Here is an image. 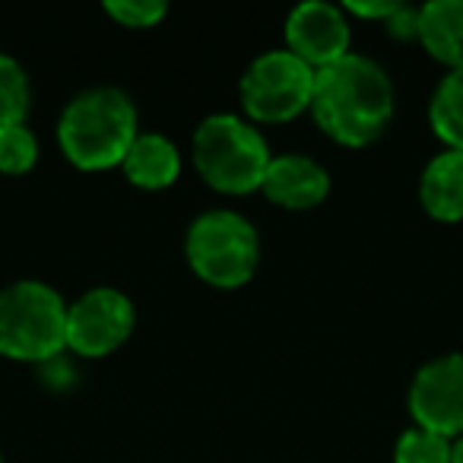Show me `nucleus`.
<instances>
[{
    "label": "nucleus",
    "instance_id": "obj_12",
    "mask_svg": "<svg viewBox=\"0 0 463 463\" xmlns=\"http://www.w3.org/2000/svg\"><path fill=\"white\" fill-rule=\"evenodd\" d=\"M419 203L435 222H463V153L441 149L419 175Z\"/></svg>",
    "mask_w": 463,
    "mask_h": 463
},
{
    "label": "nucleus",
    "instance_id": "obj_8",
    "mask_svg": "<svg viewBox=\"0 0 463 463\" xmlns=\"http://www.w3.org/2000/svg\"><path fill=\"white\" fill-rule=\"evenodd\" d=\"M412 425L444 438L463 435V353H441L416 368L406 391Z\"/></svg>",
    "mask_w": 463,
    "mask_h": 463
},
{
    "label": "nucleus",
    "instance_id": "obj_18",
    "mask_svg": "<svg viewBox=\"0 0 463 463\" xmlns=\"http://www.w3.org/2000/svg\"><path fill=\"white\" fill-rule=\"evenodd\" d=\"M102 14L121 29L143 33V29L162 26V20L168 16V4L165 0H105Z\"/></svg>",
    "mask_w": 463,
    "mask_h": 463
},
{
    "label": "nucleus",
    "instance_id": "obj_1",
    "mask_svg": "<svg viewBox=\"0 0 463 463\" xmlns=\"http://www.w3.org/2000/svg\"><path fill=\"white\" fill-rule=\"evenodd\" d=\"M308 115L324 137L349 149L378 143L397 115V90L381 61L349 52L336 64L317 71Z\"/></svg>",
    "mask_w": 463,
    "mask_h": 463
},
{
    "label": "nucleus",
    "instance_id": "obj_22",
    "mask_svg": "<svg viewBox=\"0 0 463 463\" xmlns=\"http://www.w3.org/2000/svg\"><path fill=\"white\" fill-rule=\"evenodd\" d=\"M0 463H4V454H0Z\"/></svg>",
    "mask_w": 463,
    "mask_h": 463
},
{
    "label": "nucleus",
    "instance_id": "obj_7",
    "mask_svg": "<svg viewBox=\"0 0 463 463\" xmlns=\"http://www.w3.org/2000/svg\"><path fill=\"white\" fill-rule=\"evenodd\" d=\"M134 327V298L115 286H92L67 302V349L80 359H105L118 353Z\"/></svg>",
    "mask_w": 463,
    "mask_h": 463
},
{
    "label": "nucleus",
    "instance_id": "obj_13",
    "mask_svg": "<svg viewBox=\"0 0 463 463\" xmlns=\"http://www.w3.org/2000/svg\"><path fill=\"white\" fill-rule=\"evenodd\" d=\"M416 42L448 71H463V0H429L419 7Z\"/></svg>",
    "mask_w": 463,
    "mask_h": 463
},
{
    "label": "nucleus",
    "instance_id": "obj_3",
    "mask_svg": "<svg viewBox=\"0 0 463 463\" xmlns=\"http://www.w3.org/2000/svg\"><path fill=\"white\" fill-rule=\"evenodd\" d=\"M191 159L206 187L229 197H248L260 191L273 153L258 124L245 115L216 111L194 128Z\"/></svg>",
    "mask_w": 463,
    "mask_h": 463
},
{
    "label": "nucleus",
    "instance_id": "obj_14",
    "mask_svg": "<svg viewBox=\"0 0 463 463\" xmlns=\"http://www.w3.org/2000/svg\"><path fill=\"white\" fill-rule=\"evenodd\" d=\"M429 128L444 149L463 153V71H448L429 99Z\"/></svg>",
    "mask_w": 463,
    "mask_h": 463
},
{
    "label": "nucleus",
    "instance_id": "obj_9",
    "mask_svg": "<svg viewBox=\"0 0 463 463\" xmlns=\"http://www.w3.org/2000/svg\"><path fill=\"white\" fill-rule=\"evenodd\" d=\"M283 39L286 52L302 58L311 71H324L353 52V23L343 4L302 0L286 14Z\"/></svg>",
    "mask_w": 463,
    "mask_h": 463
},
{
    "label": "nucleus",
    "instance_id": "obj_4",
    "mask_svg": "<svg viewBox=\"0 0 463 463\" xmlns=\"http://www.w3.org/2000/svg\"><path fill=\"white\" fill-rule=\"evenodd\" d=\"M184 260L200 283L222 292L241 289L260 267V235L245 213L203 210L184 232Z\"/></svg>",
    "mask_w": 463,
    "mask_h": 463
},
{
    "label": "nucleus",
    "instance_id": "obj_10",
    "mask_svg": "<svg viewBox=\"0 0 463 463\" xmlns=\"http://www.w3.org/2000/svg\"><path fill=\"white\" fill-rule=\"evenodd\" d=\"M330 172L317 159L305 153H283L273 156L267 165L260 194L279 210L308 213L330 197Z\"/></svg>",
    "mask_w": 463,
    "mask_h": 463
},
{
    "label": "nucleus",
    "instance_id": "obj_2",
    "mask_svg": "<svg viewBox=\"0 0 463 463\" xmlns=\"http://www.w3.org/2000/svg\"><path fill=\"white\" fill-rule=\"evenodd\" d=\"M140 137V111L121 86H86L58 115V146L80 172L121 168Z\"/></svg>",
    "mask_w": 463,
    "mask_h": 463
},
{
    "label": "nucleus",
    "instance_id": "obj_11",
    "mask_svg": "<svg viewBox=\"0 0 463 463\" xmlns=\"http://www.w3.org/2000/svg\"><path fill=\"white\" fill-rule=\"evenodd\" d=\"M128 184L140 191H165L181 178V149L159 130H140L121 162Z\"/></svg>",
    "mask_w": 463,
    "mask_h": 463
},
{
    "label": "nucleus",
    "instance_id": "obj_20",
    "mask_svg": "<svg viewBox=\"0 0 463 463\" xmlns=\"http://www.w3.org/2000/svg\"><path fill=\"white\" fill-rule=\"evenodd\" d=\"M416 16H419V10L400 4V10L384 23V29L393 35V39H416Z\"/></svg>",
    "mask_w": 463,
    "mask_h": 463
},
{
    "label": "nucleus",
    "instance_id": "obj_5",
    "mask_svg": "<svg viewBox=\"0 0 463 463\" xmlns=\"http://www.w3.org/2000/svg\"><path fill=\"white\" fill-rule=\"evenodd\" d=\"M67 349V302L45 279L0 286V355L48 365Z\"/></svg>",
    "mask_w": 463,
    "mask_h": 463
},
{
    "label": "nucleus",
    "instance_id": "obj_21",
    "mask_svg": "<svg viewBox=\"0 0 463 463\" xmlns=\"http://www.w3.org/2000/svg\"><path fill=\"white\" fill-rule=\"evenodd\" d=\"M450 463H463V435L454 438V444H450Z\"/></svg>",
    "mask_w": 463,
    "mask_h": 463
},
{
    "label": "nucleus",
    "instance_id": "obj_16",
    "mask_svg": "<svg viewBox=\"0 0 463 463\" xmlns=\"http://www.w3.org/2000/svg\"><path fill=\"white\" fill-rule=\"evenodd\" d=\"M450 438L406 425L393 441V463H450Z\"/></svg>",
    "mask_w": 463,
    "mask_h": 463
},
{
    "label": "nucleus",
    "instance_id": "obj_15",
    "mask_svg": "<svg viewBox=\"0 0 463 463\" xmlns=\"http://www.w3.org/2000/svg\"><path fill=\"white\" fill-rule=\"evenodd\" d=\"M29 105H33V86L26 67L14 54L0 52V130L26 124Z\"/></svg>",
    "mask_w": 463,
    "mask_h": 463
},
{
    "label": "nucleus",
    "instance_id": "obj_17",
    "mask_svg": "<svg viewBox=\"0 0 463 463\" xmlns=\"http://www.w3.org/2000/svg\"><path fill=\"white\" fill-rule=\"evenodd\" d=\"M39 162V137L26 128L0 130V175H29Z\"/></svg>",
    "mask_w": 463,
    "mask_h": 463
},
{
    "label": "nucleus",
    "instance_id": "obj_19",
    "mask_svg": "<svg viewBox=\"0 0 463 463\" xmlns=\"http://www.w3.org/2000/svg\"><path fill=\"white\" fill-rule=\"evenodd\" d=\"M346 16H355V20H368V23H387L393 14L400 10V0H349L343 4Z\"/></svg>",
    "mask_w": 463,
    "mask_h": 463
},
{
    "label": "nucleus",
    "instance_id": "obj_6",
    "mask_svg": "<svg viewBox=\"0 0 463 463\" xmlns=\"http://www.w3.org/2000/svg\"><path fill=\"white\" fill-rule=\"evenodd\" d=\"M315 77L302 58L286 48H270L245 67L239 80L241 115L251 124H289L311 109Z\"/></svg>",
    "mask_w": 463,
    "mask_h": 463
}]
</instances>
